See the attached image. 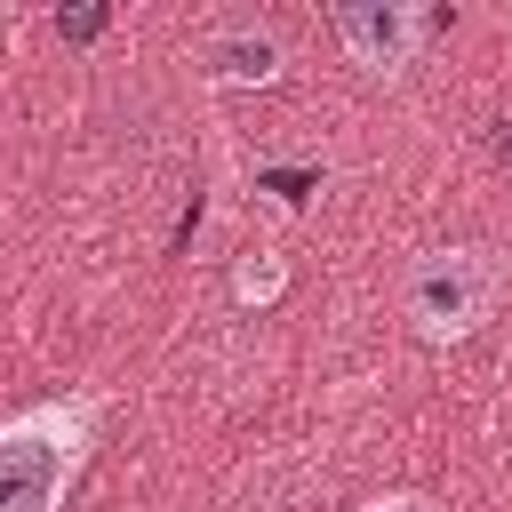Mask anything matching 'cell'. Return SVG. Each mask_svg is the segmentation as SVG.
<instances>
[{
    "label": "cell",
    "instance_id": "cell-2",
    "mask_svg": "<svg viewBox=\"0 0 512 512\" xmlns=\"http://www.w3.org/2000/svg\"><path fill=\"white\" fill-rule=\"evenodd\" d=\"M496 296H504V264H496L488 248H472V240L416 256L408 280H400V312H408V328H416L424 344H464V336L496 312Z\"/></svg>",
    "mask_w": 512,
    "mask_h": 512
},
{
    "label": "cell",
    "instance_id": "cell-1",
    "mask_svg": "<svg viewBox=\"0 0 512 512\" xmlns=\"http://www.w3.org/2000/svg\"><path fill=\"white\" fill-rule=\"evenodd\" d=\"M96 448V400H32L0 416V512H64Z\"/></svg>",
    "mask_w": 512,
    "mask_h": 512
},
{
    "label": "cell",
    "instance_id": "cell-6",
    "mask_svg": "<svg viewBox=\"0 0 512 512\" xmlns=\"http://www.w3.org/2000/svg\"><path fill=\"white\" fill-rule=\"evenodd\" d=\"M56 32H64V40H96V32H104V8H80V16H56Z\"/></svg>",
    "mask_w": 512,
    "mask_h": 512
},
{
    "label": "cell",
    "instance_id": "cell-8",
    "mask_svg": "<svg viewBox=\"0 0 512 512\" xmlns=\"http://www.w3.org/2000/svg\"><path fill=\"white\" fill-rule=\"evenodd\" d=\"M496 160H504V168H512V120H504V128H496Z\"/></svg>",
    "mask_w": 512,
    "mask_h": 512
},
{
    "label": "cell",
    "instance_id": "cell-7",
    "mask_svg": "<svg viewBox=\"0 0 512 512\" xmlns=\"http://www.w3.org/2000/svg\"><path fill=\"white\" fill-rule=\"evenodd\" d=\"M360 512H432L424 496H376V504H360Z\"/></svg>",
    "mask_w": 512,
    "mask_h": 512
},
{
    "label": "cell",
    "instance_id": "cell-5",
    "mask_svg": "<svg viewBox=\"0 0 512 512\" xmlns=\"http://www.w3.org/2000/svg\"><path fill=\"white\" fill-rule=\"evenodd\" d=\"M280 288H288V256L280 248H256V256L232 264V304H272Z\"/></svg>",
    "mask_w": 512,
    "mask_h": 512
},
{
    "label": "cell",
    "instance_id": "cell-4",
    "mask_svg": "<svg viewBox=\"0 0 512 512\" xmlns=\"http://www.w3.org/2000/svg\"><path fill=\"white\" fill-rule=\"evenodd\" d=\"M200 72H208L216 88H272V80L288 72V48H280L264 24H224V32H208Z\"/></svg>",
    "mask_w": 512,
    "mask_h": 512
},
{
    "label": "cell",
    "instance_id": "cell-3",
    "mask_svg": "<svg viewBox=\"0 0 512 512\" xmlns=\"http://www.w3.org/2000/svg\"><path fill=\"white\" fill-rule=\"evenodd\" d=\"M328 24H336V40H344L352 64L400 72V64H416V48H424L448 16H440V8H408V0H352V8H336Z\"/></svg>",
    "mask_w": 512,
    "mask_h": 512
}]
</instances>
